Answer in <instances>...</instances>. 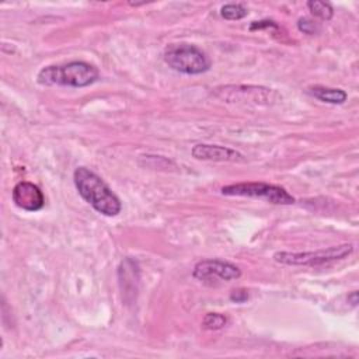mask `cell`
<instances>
[{"label":"cell","mask_w":359,"mask_h":359,"mask_svg":"<svg viewBox=\"0 0 359 359\" xmlns=\"http://www.w3.org/2000/svg\"><path fill=\"white\" fill-rule=\"evenodd\" d=\"M73 181L80 196L104 216H116L122 203L105 181L87 167H77L73 172Z\"/></svg>","instance_id":"cell-1"},{"label":"cell","mask_w":359,"mask_h":359,"mask_svg":"<svg viewBox=\"0 0 359 359\" xmlns=\"http://www.w3.org/2000/svg\"><path fill=\"white\" fill-rule=\"evenodd\" d=\"M100 72L94 65L83 60H73L65 65H50L39 70L36 80L42 86H66L81 88L95 83Z\"/></svg>","instance_id":"cell-2"},{"label":"cell","mask_w":359,"mask_h":359,"mask_svg":"<svg viewBox=\"0 0 359 359\" xmlns=\"http://www.w3.org/2000/svg\"><path fill=\"white\" fill-rule=\"evenodd\" d=\"M164 62L172 70L196 76L208 72L210 69V60L195 45L189 43H171L164 50Z\"/></svg>","instance_id":"cell-3"},{"label":"cell","mask_w":359,"mask_h":359,"mask_svg":"<svg viewBox=\"0 0 359 359\" xmlns=\"http://www.w3.org/2000/svg\"><path fill=\"white\" fill-rule=\"evenodd\" d=\"M353 251L352 244H341L332 245L328 248L317 250V251H306V252H287L279 251L273 254V259L279 264L285 265H302V266H320L324 264L341 261L351 255Z\"/></svg>","instance_id":"cell-4"},{"label":"cell","mask_w":359,"mask_h":359,"mask_svg":"<svg viewBox=\"0 0 359 359\" xmlns=\"http://www.w3.org/2000/svg\"><path fill=\"white\" fill-rule=\"evenodd\" d=\"M222 194L227 196H247L264 199L275 205H292L294 198L282 187L266 182H238L222 188Z\"/></svg>","instance_id":"cell-5"},{"label":"cell","mask_w":359,"mask_h":359,"mask_svg":"<svg viewBox=\"0 0 359 359\" xmlns=\"http://www.w3.org/2000/svg\"><path fill=\"white\" fill-rule=\"evenodd\" d=\"M192 276L198 280H233L241 276L238 266L223 259H203L199 261L192 271Z\"/></svg>","instance_id":"cell-6"},{"label":"cell","mask_w":359,"mask_h":359,"mask_svg":"<svg viewBox=\"0 0 359 359\" xmlns=\"http://www.w3.org/2000/svg\"><path fill=\"white\" fill-rule=\"evenodd\" d=\"M13 202L22 210L36 212L43 208L45 198L42 191L32 182L21 181L13 188Z\"/></svg>","instance_id":"cell-7"},{"label":"cell","mask_w":359,"mask_h":359,"mask_svg":"<svg viewBox=\"0 0 359 359\" xmlns=\"http://www.w3.org/2000/svg\"><path fill=\"white\" fill-rule=\"evenodd\" d=\"M191 154L198 160H208V161H231V163L245 161V156L241 154L240 151L226 146H219V144H206V143L195 144L191 150Z\"/></svg>","instance_id":"cell-8"},{"label":"cell","mask_w":359,"mask_h":359,"mask_svg":"<svg viewBox=\"0 0 359 359\" xmlns=\"http://www.w3.org/2000/svg\"><path fill=\"white\" fill-rule=\"evenodd\" d=\"M309 94L314 98L328 102V104H344L348 98V94L341 88L324 87V86H314L309 88Z\"/></svg>","instance_id":"cell-9"},{"label":"cell","mask_w":359,"mask_h":359,"mask_svg":"<svg viewBox=\"0 0 359 359\" xmlns=\"http://www.w3.org/2000/svg\"><path fill=\"white\" fill-rule=\"evenodd\" d=\"M307 8L310 13L324 21H328L334 15V8L330 3L327 1H318V0H310L307 1Z\"/></svg>","instance_id":"cell-10"},{"label":"cell","mask_w":359,"mask_h":359,"mask_svg":"<svg viewBox=\"0 0 359 359\" xmlns=\"http://www.w3.org/2000/svg\"><path fill=\"white\" fill-rule=\"evenodd\" d=\"M248 14L247 8L240 4V3H230V4H224L220 8V15L226 20L234 21V20H241Z\"/></svg>","instance_id":"cell-11"},{"label":"cell","mask_w":359,"mask_h":359,"mask_svg":"<svg viewBox=\"0 0 359 359\" xmlns=\"http://www.w3.org/2000/svg\"><path fill=\"white\" fill-rule=\"evenodd\" d=\"M226 323H227V318L223 314H220V313H208L203 317L202 325L206 330H220L226 325Z\"/></svg>","instance_id":"cell-12"},{"label":"cell","mask_w":359,"mask_h":359,"mask_svg":"<svg viewBox=\"0 0 359 359\" xmlns=\"http://www.w3.org/2000/svg\"><path fill=\"white\" fill-rule=\"evenodd\" d=\"M297 28H299V31H302L304 34H309V35H313L318 31V25L313 20L306 18V17H303L297 21Z\"/></svg>","instance_id":"cell-13"},{"label":"cell","mask_w":359,"mask_h":359,"mask_svg":"<svg viewBox=\"0 0 359 359\" xmlns=\"http://www.w3.org/2000/svg\"><path fill=\"white\" fill-rule=\"evenodd\" d=\"M265 28H275L279 29V25L273 20H261V21H254L250 25V31H257V29H265Z\"/></svg>","instance_id":"cell-14"},{"label":"cell","mask_w":359,"mask_h":359,"mask_svg":"<svg viewBox=\"0 0 359 359\" xmlns=\"http://www.w3.org/2000/svg\"><path fill=\"white\" fill-rule=\"evenodd\" d=\"M248 299V293L244 289H234L230 293V300L236 303H244Z\"/></svg>","instance_id":"cell-15"}]
</instances>
